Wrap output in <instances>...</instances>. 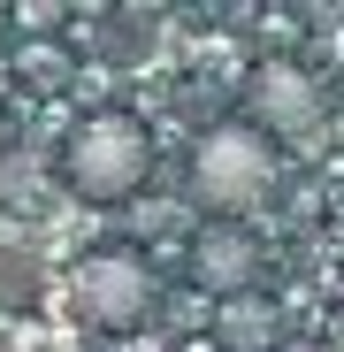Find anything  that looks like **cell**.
<instances>
[{
  "mask_svg": "<svg viewBox=\"0 0 344 352\" xmlns=\"http://www.w3.org/2000/svg\"><path fill=\"white\" fill-rule=\"evenodd\" d=\"M245 123L260 138H306L321 123V85L299 62H260L245 77Z\"/></svg>",
  "mask_w": 344,
  "mask_h": 352,
  "instance_id": "obj_4",
  "label": "cell"
},
{
  "mask_svg": "<svg viewBox=\"0 0 344 352\" xmlns=\"http://www.w3.org/2000/svg\"><path fill=\"white\" fill-rule=\"evenodd\" d=\"M153 307V268L138 253H92L77 261V314L92 329H138Z\"/></svg>",
  "mask_w": 344,
  "mask_h": 352,
  "instance_id": "obj_3",
  "label": "cell"
},
{
  "mask_svg": "<svg viewBox=\"0 0 344 352\" xmlns=\"http://www.w3.org/2000/svg\"><path fill=\"white\" fill-rule=\"evenodd\" d=\"M214 337H222L229 352H275V337H283V314H275V299H268V291H238V299H222V314H214Z\"/></svg>",
  "mask_w": 344,
  "mask_h": 352,
  "instance_id": "obj_6",
  "label": "cell"
},
{
  "mask_svg": "<svg viewBox=\"0 0 344 352\" xmlns=\"http://www.w3.org/2000/svg\"><path fill=\"white\" fill-rule=\"evenodd\" d=\"M192 276L207 291H222V299H238V291H253V276H260V245L238 222H207L192 238Z\"/></svg>",
  "mask_w": 344,
  "mask_h": 352,
  "instance_id": "obj_5",
  "label": "cell"
},
{
  "mask_svg": "<svg viewBox=\"0 0 344 352\" xmlns=\"http://www.w3.org/2000/svg\"><path fill=\"white\" fill-rule=\"evenodd\" d=\"M192 192L214 214H245L275 192V138H260L253 123H214L192 146Z\"/></svg>",
  "mask_w": 344,
  "mask_h": 352,
  "instance_id": "obj_1",
  "label": "cell"
},
{
  "mask_svg": "<svg viewBox=\"0 0 344 352\" xmlns=\"http://www.w3.org/2000/svg\"><path fill=\"white\" fill-rule=\"evenodd\" d=\"M0 23H8V16H0Z\"/></svg>",
  "mask_w": 344,
  "mask_h": 352,
  "instance_id": "obj_7",
  "label": "cell"
},
{
  "mask_svg": "<svg viewBox=\"0 0 344 352\" xmlns=\"http://www.w3.org/2000/svg\"><path fill=\"white\" fill-rule=\"evenodd\" d=\"M62 176L84 199H130L153 176V138L130 123V115H84V123L62 138Z\"/></svg>",
  "mask_w": 344,
  "mask_h": 352,
  "instance_id": "obj_2",
  "label": "cell"
}]
</instances>
